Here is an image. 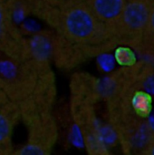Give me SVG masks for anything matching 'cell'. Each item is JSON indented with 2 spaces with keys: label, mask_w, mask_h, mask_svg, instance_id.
Returning a JSON list of instances; mask_svg holds the SVG:
<instances>
[{
  "label": "cell",
  "mask_w": 154,
  "mask_h": 155,
  "mask_svg": "<svg viewBox=\"0 0 154 155\" xmlns=\"http://www.w3.org/2000/svg\"><path fill=\"white\" fill-rule=\"evenodd\" d=\"M32 8L57 35L88 54L117 44L111 30L97 19L84 0H34Z\"/></svg>",
  "instance_id": "cell-1"
},
{
  "label": "cell",
  "mask_w": 154,
  "mask_h": 155,
  "mask_svg": "<svg viewBox=\"0 0 154 155\" xmlns=\"http://www.w3.org/2000/svg\"><path fill=\"white\" fill-rule=\"evenodd\" d=\"M154 8V0H126L114 28L116 43L133 47L141 40Z\"/></svg>",
  "instance_id": "cell-2"
},
{
  "label": "cell",
  "mask_w": 154,
  "mask_h": 155,
  "mask_svg": "<svg viewBox=\"0 0 154 155\" xmlns=\"http://www.w3.org/2000/svg\"><path fill=\"white\" fill-rule=\"evenodd\" d=\"M26 143L14 155H52L58 137V128L53 114L37 117L25 124Z\"/></svg>",
  "instance_id": "cell-3"
},
{
  "label": "cell",
  "mask_w": 154,
  "mask_h": 155,
  "mask_svg": "<svg viewBox=\"0 0 154 155\" xmlns=\"http://www.w3.org/2000/svg\"><path fill=\"white\" fill-rule=\"evenodd\" d=\"M71 105L73 118L81 132L87 155H113L100 132L94 104L86 101H72Z\"/></svg>",
  "instance_id": "cell-4"
},
{
  "label": "cell",
  "mask_w": 154,
  "mask_h": 155,
  "mask_svg": "<svg viewBox=\"0 0 154 155\" xmlns=\"http://www.w3.org/2000/svg\"><path fill=\"white\" fill-rule=\"evenodd\" d=\"M0 53L9 59H29L27 41L15 27L12 10L5 0H0Z\"/></svg>",
  "instance_id": "cell-5"
},
{
  "label": "cell",
  "mask_w": 154,
  "mask_h": 155,
  "mask_svg": "<svg viewBox=\"0 0 154 155\" xmlns=\"http://www.w3.org/2000/svg\"><path fill=\"white\" fill-rule=\"evenodd\" d=\"M84 2L97 19L111 30L114 37V28L126 0H84Z\"/></svg>",
  "instance_id": "cell-6"
},
{
  "label": "cell",
  "mask_w": 154,
  "mask_h": 155,
  "mask_svg": "<svg viewBox=\"0 0 154 155\" xmlns=\"http://www.w3.org/2000/svg\"><path fill=\"white\" fill-rule=\"evenodd\" d=\"M18 120V113L11 105L0 101V155H14L12 136Z\"/></svg>",
  "instance_id": "cell-7"
},
{
  "label": "cell",
  "mask_w": 154,
  "mask_h": 155,
  "mask_svg": "<svg viewBox=\"0 0 154 155\" xmlns=\"http://www.w3.org/2000/svg\"><path fill=\"white\" fill-rule=\"evenodd\" d=\"M134 48L138 49L143 54L154 58V8L146 29Z\"/></svg>",
  "instance_id": "cell-8"
},
{
  "label": "cell",
  "mask_w": 154,
  "mask_h": 155,
  "mask_svg": "<svg viewBox=\"0 0 154 155\" xmlns=\"http://www.w3.org/2000/svg\"><path fill=\"white\" fill-rule=\"evenodd\" d=\"M133 104L136 111L143 116L146 117L151 109V97L148 94L137 91L133 96Z\"/></svg>",
  "instance_id": "cell-9"
},
{
  "label": "cell",
  "mask_w": 154,
  "mask_h": 155,
  "mask_svg": "<svg viewBox=\"0 0 154 155\" xmlns=\"http://www.w3.org/2000/svg\"><path fill=\"white\" fill-rule=\"evenodd\" d=\"M116 62L124 67H132L135 65L136 57L133 51L128 46H120L116 49L114 54Z\"/></svg>",
  "instance_id": "cell-10"
},
{
  "label": "cell",
  "mask_w": 154,
  "mask_h": 155,
  "mask_svg": "<svg viewBox=\"0 0 154 155\" xmlns=\"http://www.w3.org/2000/svg\"><path fill=\"white\" fill-rule=\"evenodd\" d=\"M134 155H154V133L150 135L146 143L137 151Z\"/></svg>",
  "instance_id": "cell-11"
}]
</instances>
